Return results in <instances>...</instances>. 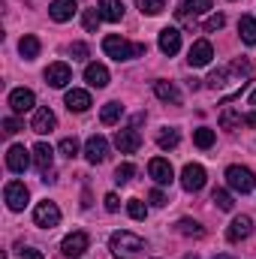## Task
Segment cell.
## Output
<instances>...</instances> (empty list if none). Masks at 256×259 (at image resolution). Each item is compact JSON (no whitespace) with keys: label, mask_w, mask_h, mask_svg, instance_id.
<instances>
[{"label":"cell","mask_w":256,"mask_h":259,"mask_svg":"<svg viewBox=\"0 0 256 259\" xmlns=\"http://www.w3.org/2000/svg\"><path fill=\"white\" fill-rule=\"evenodd\" d=\"M247 78H250V64L247 61H235L229 66H220L208 75V88L211 91H223L226 84H232V97L241 94L247 88Z\"/></svg>","instance_id":"cell-1"},{"label":"cell","mask_w":256,"mask_h":259,"mask_svg":"<svg viewBox=\"0 0 256 259\" xmlns=\"http://www.w3.org/2000/svg\"><path fill=\"white\" fill-rule=\"evenodd\" d=\"M103 52L112 58V61H133V58H142L145 55V42H130L124 36H106L103 39Z\"/></svg>","instance_id":"cell-2"},{"label":"cell","mask_w":256,"mask_h":259,"mask_svg":"<svg viewBox=\"0 0 256 259\" xmlns=\"http://www.w3.org/2000/svg\"><path fill=\"white\" fill-rule=\"evenodd\" d=\"M109 250L115 253V259H136L145 250V241H142L139 235L127 232V229H121V232H115V235L109 238Z\"/></svg>","instance_id":"cell-3"},{"label":"cell","mask_w":256,"mask_h":259,"mask_svg":"<svg viewBox=\"0 0 256 259\" xmlns=\"http://www.w3.org/2000/svg\"><path fill=\"white\" fill-rule=\"evenodd\" d=\"M226 184H229L235 193H250L253 184H256V178L247 166H229V169H226Z\"/></svg>","instance_id":"cell-4"},{"label":"cell","mask_w":256,"mask_h":259,"mask_svg":"<svg viewBox=\"0 0 256 259\" xmlns=\"http://www.w3.org/2000/svg\"><path fill=\"white\" fill-rule=\"evenodd\" d=\"M33 223L36 226H42V229H55L58 223H61V208L55 205V202H39L36 205V211H33Z\"/></svg>","instance_id":"cell-5"},{"label":"cell","mask_w":256,"mask_h":259,"mask_svg":"<svg viewBox=\"0 0 256 259\" xmlns=\"http://www.w3.org/2000/svg\"><path fill=\"white\" fill-rule=\"evenodd\" d=\"M205 169L199 166V163H187L184 169H181V187L187 190V193H199L202 187H205Z\"/></svg>","instance_id":"cell-6"},{"label":"cell","mask_w":256,"mask_h":259,"mask_svg":"<svg viewBox=\"0 0 256 259\" xmlns=\"http://www.w3.org/2000/svg\"><path fill=\"white\" fill-rule=\"evenodd\" d=\"M30 160H33V151H27L24 145H12V148L6 151V166H9V172H15V175L27 172Z\"/></svg>","instance_id":"cell-7"},{"label":"cell","mask_w":256,"mask_h":259,"mask_svg":"<svg viewBox=\"0 0 256 259\" xmlns=\"http://www.w3.org/2000/svg\"><path fill=\"white\" fill-rule=\"evenodd\" d=\"M3 199H6V205H9L12 211H24L30 193H27V187H24L21 181H9V184L3 187Z\"/></svg>","instance_id":"cell-8"},{"label":"cell","mask_w":256,"mask_h":259,"mask_svg":"<svg viewBox=\"0 0 256 259\" xmlns=\"http://www.w3.org/2000/svg\"><path fill=\"white\" fill-rule=\"evenodd\" d=\"M148 175H151L157 184H172V181H175V169H172V163H169L166 157H154V160L148 163Z\"/></svg>","instance_id":"cell-9"},{"label":"cell","mask_w":256,"mask_h":259,"mask_svg":"<svg viewBox=\"0 0 256 259\" xmlns=\"http://www.w3.org/2000/svg\"><path fill=\"white\" fill-rule=\"evenodd\" d=\"M211 58H214V46L208 39H196L190 46V52H187V64L190 66H208Z\"/></svg>","instance_id":"cell-10"},{"label":"cell","mask_w":256,"mask_h":259,"mask_svg":"<svg viewBox=\"0 0 256 259\" xmlns=\"http://www.w3.org/2000/svg\"><path fill=\"white\" fill-rule=\"evenodd\" d=\"M33 106H36L33 91H27V88H15V91L9 94V109H12L15 115H24V112H30Z\"/></svg>","instance_id":"cell-11"},{"label":"cell","mask_w":256,"mask_h":259,"mask_svg":"<svg viewBox=\"0 0 256 259\" xmlns=\"http://www.w3.org/2000/svg\"><path fill=\"white\" fill-rule=\"evenodd\" d=\"M52 163H55V148H52L49 142H39V145L33 148V166L39 169V175H46V178H49Z\"/></svg>","instance_id":"cell-12"},{"label":"cell","mask_w":256,"mask_h":259,"mask_svg":"<svg viewBox=\"0 0 256 259\" xmlns=\"http://www.w3.org/2000/svg\"><path fill=\"white\" fill-rule=\"evenodd\" d=\"M139 145H142V136H139L133 127L118 130V133H115V148H118L121 154H136V151H139Z\"/></svg>","instance_id":"cell-13"},{"label":"cell","mask_w":256,"mask_h":259,"mask_svg":"<svg viewBox=\"0 0 256 259\" xmlns=\"http://www.w3.org/2000/svg\"><path fill=\"white\" fill-rule=\"evenodd\" d=\"M84 157H88V163H103L109 157V142L103 136H91L84 142Z\"/></svg>","instance_id":"cell-14"},{"label":"cell","mask_w":256,"mask_h":259,"mask_svg":"<svg viewBox=\"0 0 256 259\" xmlns=\"http://www.w3.org/2000/svg\"><path fill=\"white\" fill-rule=\"evenodd\" d=\"M250 232H253V220H250L247 214H241V217H235V220L229 223V229H226V238L235 244V241H244V238H250Z\"/></svg>","instance_id":"cell-15"},{"label":"cell","mask_w":256,"mask_h":259,"mask_svg":"<svg viewBox=\"0 0 256 259\" xmlns=\"http://www.w3.org/2000/svg\"><path fill=\"white\" fill-rule=\"evenodd\" d=\"M160 52L169 55V58L181 52V30L178 27H163L160 30Z\"/></svg>","instance_id":"cell-16"},{"label":"cell","mask_w":256,"mask_h":259,"mask_svg":"<svg viewBox=\"0 0 256 259\" xmlns=\"http://www.w3.org/2000/svg\"><path fill=\"white\" fill-rule=\"evenodd\" d=\"M88 244H91V238H88V232H72V235H66L64 244H61V250H64L66 256H81L84 250H88Z\"/></svg>","instance_id":"cell-17"},{"label":"cell","mask_w":256,"mask_h":259,"mask_svg":"<svg viewBox=\"0 0 256 259\" xmlns=\"http://www.w3.org/2000/svg\"><path fill=\"white\" fill-rule=\"evenodd\" d=\"M55 127H58V118H55L52 109H36V112H33V121H30V130H33V133L46 136V133H52Z\"/></svg>","instance_id":"cell-18"},{"label":"cell","mask_w":256,"mask_h":259,"mask_svg":"<svg viewBox=\"0 0 256 259\" xmlns=\"http://www.w3.org/2000/svg\"><path fill=\"white\" fill-rule=\"evenodd\" d=\"M46 81L52 84V88H66L69 81H72V69L66 64H49L46 69Z\"/></svg>","instance_id":"cell-19"},{"label":"cell","mask_w":256,"mask_h":259,"mask_svg":"<svg viewBox=\"0 0 256 259\" xmlns=\"http://www.w3.org/2000/svg\"><path fill=\"white\" fill-rule=\"evenodd\" d=\"M64 103H66L69 112H88L91 109V94L81 91V88H72V91H66Z\"/></svg>","instance_id":"cell-20"},{"label":"cell","mask_w":256,"mask_h":259,"mask_svg":"<svg viewBox=\"0 0 256 259\" xmlns=\"http://www.w3.org/2000/svg\"><path fill=\"white\" fill-rule=\"evenodd\" d=\"M49 15H52V21H58V24L69 21V18L75 15V0H55V3L49 6Z\"/></svg>","instance_id":"cell-21"},{"label":"cell","mask_w":256,"mask_h":259,"mask_svg":"<svg viewBox=\"0 0 256 259\" xmlns=\"http://www.w3.org/2000/svg\"><path fill=\"white\" fill-rule=\"evenodd\" d=\"M84 81L91 84V88H106L109 84V69L103 64H88L84 69Z\"/></svg>","instance_id":"cell-22"},{"label":"cell","mask_w":256,"mask_h":259,"mask_svg":"<svg viewBox=\"0 0 256 259\" xmlns=\"http://www.w3.org/2000/svg\"><path fill=\"white\" fill-rule=\"evenodd\" d=\"M208 9H214V0H184L178 9V18H190V15H205Z\"/></svg>","instance_id":"cell-23"},{"label":"cell","mask_w":256,"mask_h":259,"mask_svg":"<svg viewBox=\"0 0 256 259\" xmlns=\"http://www.w3.org/2000/svg\"><path fill=\"white\" fill-rule=\"evenodd\" d=\"M154 94H157L163 103H172V106L181 103V91H178L175 81H157V84H154Z\"/></svg>","instance_id":"cell-24"},{"label":"cell","mask_w":256,"mask_h":259,"mask_svg":"<svg viewBox=\"0 0 256 259\" xmlns=\"http://www.w3.org/2000/svg\"><path fill=\"white\" fill-rule=\"evenodd\" d=\"M100 15H103V21H121L124 18V3L121 0H100Z\"/></svg>","instance_id":"cell-25"},{"label":"cell","mask_w":256,"mask_h":259,"mask_svg":"<svg viewBox=\"0 0 256 259\" xmlns=\"http://www.w3.org/2000/svg\"><path fill=\"white\" fill-rule=\"evenodd\" d=\"M238 33H241L244 46H256V18L241 15V21H238Z\"/></svg>","instance_id":"cell-26"},{"label":"cell","mask_w":256,"mask_h":259,"mask_svg":"<svg viewBox=\"0 0 256 259\" xmlns=\"http://www.w3.org/2000/svg\"><path fill=\"white\" fill-rule=\"evenodd\" d=\"M121 115H124V106H121V103H106L103 112H100V121H103L106 127H112V124L121 121Z\"/></svg>","instance_id":"cell-27"},{"label":"cell","mask_w":256,"mask_h":259,"mask_svg":"<svg viewBox=\"0 0 256 259\" xmlns=\"http://www.w3.org/2000/svg\"><path fill=\"white\" fill-rule=\"evenodd\" d=\"M39 49H42V46H39V39H36V36H24V39L18 42V52H21V58H24V61H33V58L39 55Z\"/></svg>","instance_id":"cell-28"},{"label":"cell","mask_w":256,"mask_h":259,"mask_svg":"<svg viewBox=\"0 0 256 259\" xmlns=\"http://www.w3.org/2000/svg\"><path fill=\"white\" fill-rule=\"evenodd\" d=\"M178 232H181V235H187V238H202V235H205V229H202L196 220H190V217L178 220Z\"/></svg>","instance_id":"cell-29"},{"label":"cell","mask_w":256,"mask_h":259,"mask_svg":"<svg viewBox=\"0 0 256 259\" xmlns=\"http://www.w3.org/2000/svg\"><path fill=\"white\" fill-rule=\"evenodd\" d=\"M178 142H181V136H178V130H172V127H166L160 136H157V145H160L163 151H172Z\"/></svg>","instance_id":"cell-30"},{"label":"cell","mask_w":256,"mask_h":259,"mask_svg":"<svg viewBox=\"0 0 256 259\" xmlns=\"http://www.w3.org/2000/svg\"><path fill=\"white\" fill-rule=\"evenodd\" d=\"M193 142H196L202 151H208V148L214 145V130L211 127H199L196 133H193Z\"/></svg>","instance_id":"cell-31"},{"label":"cell","mask_w":256,"mask_h":259,"mask_svg":"<svg viewBox=\"0 0 256 259\" xmlns=\"http://www.w3.org/2000/svg\"><path fill=\"white\" fill-rule=\"evenodd\" d=\"M238 124H244V115H238L235 109H226L220 115V127L223 130H232V127H238Z\"/></svg>","instance_id":"cell-32"},{"label":"cell","mask_w":256,"mask_h":259,"mask_svg":"<svg viewBox=\"0 0 256 259\" xmlns=\"http://www.w3.org/2000/svg\"><path fill=\"white\" fill-rule=\"evenodd\" d=\"M100 21H103L100 9H84V18H81V24H84V30H88V33H94V30L100 27Z\"/></svg>","instance_id":"cell-33"},{"label":"cell","mask_w":256,"mask_h":259,"mask_svg":"<svg viewBox=\"0 0 256 259\" xmlns=\"http://www.w3.org/2000/svg\"><path fill=\"white\" fill-rule=\"evenodd\" d=\"M127 214L133 217V220H145V217H148V208H145L142 199H130L127 202Z\"/></svg>","instance_id":"cell-34"},{"label":"cell","mask_w":256,"mask_h":259,"mask_svg":"<svg viewBox=\"0 0 256 259\" xmlns=\"http://www.w3.org/2000/svg\"><path fill=\"white\" fill-rule=\"evenodd\" d=\"M211 202H214L220 211H232V205H235V202H232V196L226 193V190H214V193H211Z\"/></svg>","instance_id":"cell-35"},{"label":"cell","mask_w":256,"mask_h":259,"mask_svg":"<svg viewBox=\"0 0 256 259\" xmlns=\"http://www.w3.org/2000/svg\"><path fill=\"white\" fill-rule=\"evenodd\" d=\"M139 9L145 15H160L166 9V0H139Z\"/></svg>","instance_id":"cell-36"},{"label":"cell","mask_w":256,"mask_h":259,"mask_svg":"<svg viewBox=\"0 0 256 259\" xmlns=\"http://www.w3.org/2000/svg\"><path fill=\"white\" fill-rule=\"evenodd\" d=\"M133 175H136V166H133V163H121V166L115 169V181H118V184H130Z\"/></svg>","instance_id":"cell-37"},{"label":"cell","mask_w":256,"mask_h":259,"mask_svg":"<svg viewBox=\"0 0 256 259\" xmlns=\"http://www.w3.org/2000/svg\"><path fill=\"white\" fill-rule=\"evenodd\" d=\"M61 154H64V157H69V160L78 154V142H75V136H66L64 142H61Z\"/></svg>","instance_id":"cell-38"},{"label":"cell","mask_w":256,"mask_h":259,"mask_svg":"<svg viewBox=\"0 0 256 259\" xmlns=\"http://www.w3.org/2000/svg\"><path fill=\"white\" fill-rule=\"evenodd\" d=\"M223 24H226V18H223V15L217 12V15H211V18L205 21V27H202V30H205V33H214V30H220Z\"/></svg>","instance_id":"cell-39"},{"label":"cell","mask_w":256,"mask_h":259,"mask_svg":"<svg viewBox=\"0 0 256 259\" xmlns=\"http://www.w3.org/2000/svg\"><path fill=\"white\" fill-rule=\"evenodd\" d=\"M69 55H72V61H84L88 58V46L84 42H72L69 46Z\"/></svg>","instance_id":"cell-40"},{"label":"cell","mask_w":256,"mask_h":259,"mask_svg":"<svg viewBox=\"0 0 256 259\" xmlns=\"http://www.w3.org/2000/svg\"><path fill=\"white\" fill-rule=\"evenodd\" d=\"M18 130H21V124H18L15 118H3V133H6V136H15Z\"/></svg>","instance_id":"cell-41"},{"label":"cell","mask_w":256,"mask_h":259,"mask_svg":"<svg viewBox=\"0 0 256 259\" xmlns=\"http://www.w3.org/2000/svg\"><path fill=\"white\" fill-rule=\"evenodd\" d=\"M148 199H151V205H157V208H163V205L169 202V199H166V193H163V190H151V193H148Z\"/></svg>","instance_id":"cell-42"},{"label":"cell","mask_w":256,"mask_h":259,"mask_svg":"<svg viewBox=\"0 0 256 259\" xmlns=\"http://www.w3.org/2000/svg\"><path fill=\"white\" fill-rule=\"evenodd\" d=\"M103 202H106V211H118V208H121V202H118V196L115 193H106Z\"/></svg>","instance_id":"cell-43"},{"label":"cell","mask_w":256,"mask_h":259,"mask_svg":"<svg viewBox=\"0 0 256 259\" xmlns=\"http://www.w3.org/2000/svg\"><path fill=\"white\" fill-rule=\"evenodd\" d=\"M21 259H46V256H42L36 247H24V250H21Z\"/></svg>","instance_id":"cell-44"},{"label":"cell","mask_w":256,"mask_h":259,"mask_svg":"<svg viewBox=\"0 0 256 259\" xmlns=\"http://www.w3.org/2000/svg\"><path fill=\"white\" fill-rule=\"evenodd\" d=\"M244 124H247V127H256V112H250V115H244Z\"/></svg>","instance_id":"cell-45"},{"label":"cell","mask_w":256,"mask_h":259,"mask_svg":"<svg viewBox=\"0 0 256 259\" xmlns=\"http://www.w3.org/2000/svg\"><path fill=\"white\" fill-rule=\"evenodd\" d=\"M214 259H235V256H229V253H220V256H214Z\"/></svg>","instance_id":"cell-46"},{"label":"cell","mask_w":256,"mask_h":259,"mask_svg":"<svg viewBox=\"0 0 256 259\" xmlns=\"http://www.w3.org/2000/svg\"><path fill=\"white\" fill-rule=\"evenodd\" d=\"M250 103H253V106H256V91H253V97H250Z\"/></svg>","instance_id":"cell-47"},{"label":"cell","mask_w":256,"mask_h":259,"mask_svg":"<svg viewBox=\"0 0 256 259\" xmlns=\"http://www.w3.org/2000/svg\"><path fill=\"white\" fill-rule=\"evenodd\" d=\"M184 259H199V256H196V253H190V256H184Z\"/></svg>","instance_id":"cell-48"}]
</instances>
